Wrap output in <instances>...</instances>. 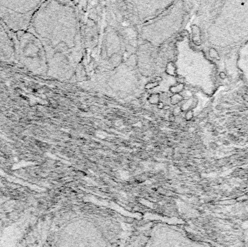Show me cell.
I'll return each instance as SVG.
<instances>
[{"instance_id": "obj_1", "label": "cell", "mask_w": 248, "mask_h": 247, "mask_svg": "<svg viewBox=\"0 0 248 247\" xmlns=\"http://www.w3.org/2000/svg\"><path fill=\"white\" fill-rule=\"evenodd\" d=\"M23 6L24 2L20 6H7L5 2L4 6H0V16L6 23L7 26L13 30H23L27 26L29 23L30 17L31 16V10L35 7L33 5Z\"/></svg>"}, {"instance_id": "obj_2", "label": "cell", "mask_w": 248, "mask_h": 247, "mask_svg": "<svg viewBox=\"0 0 248 247\" xmlns=\"http://www.w3.org/2000/svg\"><path fill=\"white\" fill-rule=\"evenodd\" d=\"M209 55H210L211 57H212L213 59H215L217 60L220 59L219 53L218 52V51L215 49H214V48H211L210 49H209Z\"/></svg>"}, {"instance_id": "obj_3", "label": "cell", "mask_w": 248, "mask_h": 247, "mask_svg": "<svg viewBox=\"0 0 248 247\" xmlns=\"http://www.w3.org/2000/svg\"><path fill=\"white\" fill-rule=\"evenodd\" d=\"M184 89V84L182 83H180V84H178L177 86H173V87H171V91L173 94H178L180 91H181Z\"/></svg>"}, {"instance_id": "obj_4", "label": "cell", "mask_w": 248, "mask_h": 247, "mask_svg": "<svg viewBox=\"0 0 248 247\" xmlns=\"http://www.w3.org/2000/svg\"><path fill=\"white\" fill-rule=\"evenodd\" d=\"M159 96L160 95L158 94H152L149 97V101L150 103L152 104V105H155V104L159 103Z\"/></svg>"}, {"instance_id": "obj_5", "label": "cell", "mask_w": 248, "mask_h": 247, "mask_svg": "<svg viewBox=\"0 0 248 247\" xmlns=\"http://www.w3.org/2000/svg\"><path fill=\"white\" fill-rule=\"evenodd\" d=\"M182 99H183V97L181 95H180L179 94H176L172 96L171 102L173 104V105H176V104H178L179 101H181Z\"/></svg>"}, {"instance_id": "obj_6", "label": "cell", "mask_w": 248, "mask_h": 247, "mask_svg": "<svg viewBox=\"0 0 248 247\" xmlns=\"http://www.w3.org/2000/svg\"><path fill=\"white\" fill-rule=\"evenodd\" d=\"M167 72L170 75H173L175 73V68L173 65V63H169L167 66Z\"/></svg>"}, {"instance_id": "obj_7", "label": "cell", "mask_w": 248, "mask_h": 247, "mask_svg": "<svg viewBox=\"0 0 248 247\" xmlns=\"http://www.w3.org/2000/svg\"><path fill=\"white\" fill-rule=\"evenodd\" d=\"M119 175L121 177V178L123 179V180H127L129 178L130 175H129V173L127 172V171H120L119 172Z\"/></svg>"}, {"instance_id": "obj_8", "label": "cell", "mask_w": 248, "mask_h": 247, "mask_svg": "<svg viewBox=\"0 0 248 247\" xmlns=\"http://www.w3.org/2000/svg\"><path fill=\"white\" fill-rule=\"evenodd\" d=\"M158 85H159V83H158V82L153 81V82H152V83H150L147 84V85L145 86V88H147V89H151V88H152L156 87L157 86H158Z\"/></svg>"}, {"instance_id": "obj_9", "label": "cell", "mask_w": 248, "mask_h": 247, "mask_svg": "<svg viewBox=\"0 0 248 247\" xmlns=\"http://www.w3.org/2000/svg\"><path fill=\"white\" fill-rule=\"evenodd\" d=\"M194 116V113H193V111L189 110L187 111V112L186 113V115H185V118L187 120H190Z\"/></svg>"}, {"instance_id": "obj_10", "label": "cell", "mask_w": 248, "mask_h": 247, "mask_svg": "<svg viewBox=\"0 0 248 247\" xmlns=\"http://www.w3.org/2000/svg\"><path fill=\"white\" fill-rule=\"evenodd\" d=\"M96 136H97V137L102 138V139H104V138H106L107 134H106V133H104V132H103V131H97V132L96 133Z\"/></svg>"}, {"instance_id": "obj_11", "label": "cell", "mask_w": 248, "mask_h": 247, "mask_svg": "<svg viewBox=\"0 0 248 247\" xmlns=\"http://www.w3.org/2000/svg\"><path fill=\"white\" fill-rule=\"evenodd\" d=\"M219 77H220V79L224 80V79L226 78L227 75H226V73H224V72H220V73H219Z\"/></svg>"}, {"instance_id": "obj_12", "label": "cell", "mask_w": 248, "mask_h": 247, "mask_svg": "<svg viewBox=\"0 0 248 247\" xmlns=\"http://www.w3.org/2000/svg\"><path fill=\"white\" fill-rule=\"evenodd\" d=\"M242 99H243L244 101L248 102V94H244L242 95Z\"/></svg>"}, {"instance_id": "obj_13", "label": "cell", "mask_w": 248, "mask_h": 247, "mask_svg": "<svg viewBox=\"0 0 248 247\" xmlns=\"http://www.w3.org/2000/svg\"><path fill=\"white\" fill-rule=\"evenodd\" d=\"M215 109H216L217 110H223V107H222V106H221V105H216Z\"/></svg>"}, {"instance_id": "obj_14", "label": "cell", "mask_w": 248, "mask_h": 247, "mask_svg": "<svg viewBox=\"0 0 248 247\" xmlns=\"http://www.w3.org/2000/svg\"><path fill=\"white\" fill-rule=\"evenodd\" d=\"M158 107H159V108H163V107H164V105H163V104L162 102L158 103Z\"/></svg>"}, {"instance_id": "obj_15", "label": "cell", "mask_w": 248, "mask_h": 247, "mask_svg": "<svg viewBox=\"0 0 248 247\" xmlns=\"http://www.w3.org/2000/svg\"><path fill=\"white\" fill-rule=\"evenodd\" d=\"M213 136H218V132L217 131H213Z\"/></svg>"}, {"instance_id": "obj_16", "label": "cell", "mask_w": 248, "mask_h": 247, "mask_svg": "<svg viewBox=\"0 0 248 247\" xmlns=\"http://www.w3.org/2000/svg\"><path fill=\"white\" fill-rule=\"evenodd\" d=\"M247 94H248V91H247Z\"/></svg>"}]
</instances>
